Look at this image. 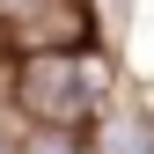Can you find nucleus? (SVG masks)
Listing matches in <instances>:
<instances>
[{
  "instance_id": "4",
  "label": "nucleus",
  "mask_w": 154,
  "mask_h": 154,
  "mask_svg": "<svg viewBox=\"0 0 154 154\" xmlns=\"http://www.w3.org/2000/svg\"><path fill=\"white\" fill-rule=\"evenodd\" d=\"M44 0H0V22H22V15H37Z\"/></svg>"
},
{
  "instance_id": "1",
  "label": "nucleus",
  "mask_w": 154,
  "mask_h": 154,
  "mask_svg": "<svg viewBox=\"0 0 154 154\" xmlns=\"http://www.w3.org/2000/svg\"><path fill=\"white\" fill-rule=\"evenodd\" d=\"M15 103L29 118H44V125H73V118H88L95 88H88L81 59H66V44H37L15 66Z\"/></svg>"
},
{
  "instance_id": "5",
  "label": "nucleus",
  "mask_w": 154,
  "mask_h": 154,
  "mask_svg": "<svg viewBox=\"0 0 154 154\" xmlns=\"http://www.w3.org/2000/svg\"><path fill=\"white\" fill-rule=\"evenodd\" d=\"M0 154H8V140H0Z\"/></svg>"
},
{
  "instance_id": "2",
  "label": "nucleus",
  "mask_w": 154,
  "mask_h": 154,
  "mask_svg": "<svg viewBox=\"0 0 154 154\" xmlns=\"http://www.w3.org/2000/svg\"><path fill=\"white\" fill-rule=\"evenodd\" d=\"M147 147H154V125L147 118H125L118 132H110V154H147Z\"/></svg>"
},
{
  "instance_id": "3",
  "label": "nucleus",
  "mask_w": 154,
  "mask_h": 154,
  "mask_svg": "<svg viewBox=\"0 0 154 154\" xmlns=\"http://www.w3.org/2000/svg\"><path fill=\"white\" fill-rule=\"evenodd\" d=\"M22 154H73V140H66V132H44V140H29Z\"/></svg>"
}]
</instances>
